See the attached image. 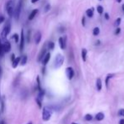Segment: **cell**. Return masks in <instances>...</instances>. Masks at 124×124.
Returning <instances> with one entry per match:
<instances>
[{
    "mask_svg": "<svg viewBox=\"0 0 124 124\" xmlns=\"http://www.w3.org/2000/svg\"><path fill=\"white\" fill-rule=\"evenodd\" d=\"M96 9H97V12L99 13V15H102V14H103L104 8H103L102 6H101V5H98L97 8H96Z\"/></svg>",
    "mask_w": 124,
    "mask_h": 124,
    "instance_id": "cb8c5ba5",
    "label": "cell"
},
{
    "mask_svg": "<svg viewBox=\"0 0 124 124\" xmlns=\"http://www.w3.org/2000/svg\"><path fill=\"white\" fill-rule=\"evenodd\" d=\"M122 9H123V12L124 13V3H123V5H122Z\"/></svg>",
    "mask_w": 124,
    "mask_h": 124,
    "instance_id": "ab89813d",
    "label": "cell"
},
{
    "mask_svg": "<svg viewBox=\"0 0 124 124\" xmlns=\"http://www.w3.org/2000/svg\"><path fill=\"white\" fill-rule=\"evenodd\" d=\"M0 124H4V122H3V121H1V122H0Z\"/></svg>",
    "mask_w": 124,
    "mask_h": 124,
    "instance_id": "7bdbcfd3",
    "label": "cell"
},
{
    "mask_svg": "<svg viewBox=\"0 0 124 124\" xmlns=\"http://www.w3.org/2000/svg\"><path fill=\"white\" fill-rule=\"evenodd\" d=\"M47 45L44 44V46H43L42 49L41 50L40 53H39L38 57H37V62H42L43 58H45V56L46 55V50H47Z\"/></svg>",
    "mask_w": 124,
    "mask_h": 124,
    "instance_id": "8992f818",
    "label": "cell"
},
{
    "mask_svg": "<svg viewBox=\"0 0 124 124\" xmlns=\"http://www.w3.org/2000/svg\"><path fill=\"white\" fill-rule=\"evenodd\" d=\"M121 21H122V19L121 18H117L114 22V26L117 27V28H118V27H119V25H120V24H121Z\"/></svg>",
    "mask_w": 124,
    "mask_h": 124,
    "instance_id": "44dd1931",
    "label": "cell"
},
{
    "mask_svg": "<svg viewBox=\"0 0 124 124\" xmlns=\"http://www.w3.org/2000/svg\"><path fill=\"white\" fill-rule=\"evenodd\" d=\"M12 38L15 39V42H16V43H18V42H19V36L17 35V34H15V35H13Z\"/></svg>",
    "mask_w": 124,
    "mask_h": 124,
    "instance_id": "f1b7e54d",
    "label": "cell"
},
{
    "mask_svg": "<svg viewBox=\"0 0 124 124\" xmlns=\"http://www.w3.org/2000/svg\"><path fill=\"white\" fill-rule=\"evenodd\" d=\"M66 75H67V78L69 80H71L73 78V76H74V71H73V68H71V67H68V68H66Z\"/></svg>",
    "mask_w": 124,
    "mask_h": 124,
    "instance_id": "52a82bcc",
    "label": "cell"
},
{
    "mask_svg": "<svg viewBox=\"0 0 124 124\" xmlns=\"http://www.w3.org/2000/svg\"><path fill=\"white\" fill-rule=\"evenodd\" d=\"M50 58H51V53L47 52L46 56H45V58H43L42 62H41V63H42V64L44 65V66H46V65L47 64L48 62H49V60H50Z\"/></svg>",
    "mask_w": 124,
    "mask_h": 124,
    "instance_id": "4fadbf2b",
    "label": "cell"
},
{
    "mask_svg": "<svg viewBox=\"0 0 124 124\" xmlns=\"http://www.w3.org/2000/svg\"><path fill=\"white\" fill-rule=\"evenodd\" d=\"M5 20V18L3 16H0V24H2Z\"/></svg>",
    "mask_w": 124,
    "mask_h": 124,
    "instance_id": "836d02e7",
    "label": "cell"
},
{
    "mask_svg": "<svg viewBox=\"0 0 124 124\" xmlns=\"http://www.w3.org/2000/svg\"><path fill=\"white\" fill-rule=\"evenodd\" d=\"M27 124H33V123H32V122H29V123H27Z\"/></svg>",
    "mask_w": 124,
    "mask_h": 124,
    "instance_id": "ee69618b",
    "label": "cell"
},
{
    "mask_svg": "<svg viewBox=\"0 0 124 124\" xmlns=\"http://www.w3.org/2000/svg\"><path fill=\"white\" fill-rule=\"evenodd\" d=\"M58 43H59L60 48L62 50H64L66 48V44H67V37H59L58 39Z\"/></svg>",
    "mask_w": 124,
    "mask_h": 124,
    "instance_id": "ba28073f",
    "label": "cell"
},
{
    "mask_svg": "<svg viewBox=\"0 0 124 124\" xmlns=\"http://www.w3.org/2000/svg\"><path fill=\"white\" fill-rule=\"evenodd\" d=\"M50 8H51V5H50L49 3H47V4L46 5V7H45V8H44V12H45V13H47V12L50 10Z\"/></svg>",
    "mask_w": 124,
    "mask_h": 124,
    "instance_id": "4316f807",
    "label": "cell"
},
{
    "mask_svg": "<svg viewBox=\"0 0 124 124\" xmlns=\"http://www.w3.org/2000/svg\"><path fill=\"white\" fill-rule=\"evenodd\" d=\"M25 34H24V30H21V33H20V51H23L24 46H25Z\"/></svg>",
    "mask_w": 124,
    "mask_h": 124,
    "instance_id": "9c48e42d",
    "label": "cell"
},
{
    "mask_svg": "<svg viewBox=\"0 0 124 124\" xmlns=\"http://www.w3.org/2000/svg\"><path fill=\"white\" fill-rule=\"evenodd\" d=\"M38 1H39V0H31V3H36V2H38Z\"/></svg>",
    "mask_w": 124,
    "mask_h": 124,
    "instance_id": "f35d334b",
    "label": "cell"
},
{
    "mask_svg": "<svg viewBox=\"0 0 124 124\" xmlns=\"http://www.w3.org/2000/svg\"><path fill=\"white\" fill-rule=\"evenodd\" d=\"M20 61H21V58H20V57H18V58H16L15 61L12 63V67H13L14 68H17V66H18L19 63H20Z\"/></svg>",
    "mask_w": 124,
    "mask_h": 124,
    "instance_id": "9a60e30c",
    "label": "cell"
},
{
    "mask_svg": "<svg viewBox=\"0 0 124 124\" xmlns=\"http://www.w3.org/2000/svg\"><path fill=\"white\" fill-rule=\"evenodd\" d=\"M104 117H105V115H104V113H102V112H99L95 115L96 121H102V120L104 119Z\"/></svg>",
    "mask_w": 124,
    "mask_h": 124,
    "instance_id": "d6986e66",
    "label": "cell"
},
{
    "mask_svg": "<svg viewBox=\"0 0 124 124\" xmlns=\"http://www.w3.org/2000/svg\"><path fill=\"white\" fill-rule=\"evenodd\" d=\"M41 33L40 31H38V32H36V33L35 34V36H34V40H35V43L36 45H38L39 43H40V41L41 40Z\"/></svg>",
    "mask_w": 124,
    "mask_h": 124,
    "instance_id": "8fae6325",
    "label": "cell"
},
{
    "mask_svg": "<svg viewBox=\"0 0 124 124\" xmlns=\"http://www.w3.org/2000/svg\"><path fill=\"white\" fill-rule=\"evenodd\" d=\"M51 117V111L48 109V107H45L43 109V111H42V119L43 121L45 122H47L50 120Z\"/></svg>",
    "mask_w": 124,
    "mask_h": 124,
    "instance_id": "5b68a950",
    "label": "cell"
},
{
    "mask_svg": "<svg viewBox=\"0 0 124 124\" xmlns=\"http://www.w3.org/2000/svg\"><path fill=\"white\" fill-rule=\"evenodd\" d=\"M27 63V56L26 55H24L23 57L21 58V61H20V64L22 65V66H24V65H25Z\"/></svg>",
    "mask_w": 124,
    "mask_h": 124,
    "instance_id": "ffe728a7",
    "label": "cell"
},
{
    "mask_svg": "<svg viewBox=\"0 0 124 124\" xmlns=\"http://www.w3.org/2000/svg\"><path fill=\"white\" fill-rule=\"evenodd\" d=\"M117 2V3H122V1H123V0H116Z\"/></svg>",
    "mask_w": 124,
    "mask_h": 124,
    "instance_id": "b9f144b4",
    "label": "cell"
},
{
    "mask_svg": "<svg viewBox=\"0 0 124 124\" xmlns=\"http://www.w3.org/2000/svg\"><path fill=\"white\" fill-rule=\"evenodd\" d=\"M117 114L119 117H124V109H120Z\"/></svg>",
    "mask_w": 124,
    "mask_h": 124,
    "instance_id": "83f0119b",
    "label": "cell"
},
{
    "mask_svg": "<svg viewBox=\"0 0 124 124\" xmlns=\"http://www.w3.org/2000/svg\"><path fill=\"white\" fill-rule=\"evenodd\" d=\"M3 53L4 52H3V44H2L1 41H0V57H1Z\"/></svg>",
    "mask_w": 124,
    "mask_h": 124,
    "instance_id": "f546056e",
    "label": "cell"
},
{
    "mask_svg": "<svg viewBox=\"0 0 124 124\" xmlns=\"http://www.w3.org/2000/svg\"><path fill=\"white\" fill-rule=\"evenodd\" d=\"M95 86H96V89H97L98 91L101 90V89H102V82H101V80L100 78H98L97 80H96Z\"/></svg>",
    "mask_w": 124,
    "mask_h": 124,
    "instance_id": "5bb4252c",
    "label": "cell"
},
{
    "mask_svg": "<svg viewBox=\"0 0 124 124\" xmlns=\"http://www.w3.org/2000/svg\"><path fill=\"white\" fill-rule=\"evenodd\" d=\"M119 124H124V119H122L119 121Z\"/></svg>",
    "mask_w": 124,
    "mask_h": 124,
    "instance_id": "74e56055",
    "label": "cell"
},
{
    "mask_svg": "<svg viewBox=\"0 0 124 124\" xmlns=\"http://www.w3.org/2000/svg\"><path fill=\"white\" fill-rule=\"evenodd\" d=\"M3 52L7 53L9 52L10 50H11V45H10V42L8 41H6L3 44Z\"/></svg>",
    "mask_w": 124,
    "mask_h": 124,
    "instance_id": "30bf717a",
    "label": "cell"
},
{
    "mask_svg": "<svg viewBox=\"0 0 124 124\" xmlns=\"http://www.w3.org/2000/svg\"><path fill=\"white\" fill-rule=\"evenodd\" d=\"M1 74H2V68H1V66H0V76H1Z\"/></svg>",
    "mask_w": 124,
    "mask_h": 124,
    "instance_id": "60d3db41",
    "label": "cell"
},
{
    "mask_svg": "<svg viewBox=\"0 0 124 124\" xmlns=\"http://www.w3.org/2000/svg\"><path fill=\"white\" fill-rule=\"evenodd\" d=\"M100 1H101V0H100Z\"/></svg>",
    "mask_w": 124,
    "mask_h": 124,
    "instance_id": "bcb514c9",
    "label": "cell"
},
{
    "mask_svg": "<svg viewBox=\"0 0 124 124\" xmlns=\"http://www.w3.org/2000/svg\"><path fill=\"white\" fill-rule=\"evenodd\" d=\"M94 8H88L86 10V15H87L89 18H92L94 16Z\"/></svg>",
    "mask_w": 124,
    "mask_h": 124,
    "instance_id": "2e32d148",
    "label": "cell"
},
{
    "mask_svg": "<svg viewBox=\"0 0 124 124\" xmlns=\"http://www.w3.org/2000/svg\"><path fill=\"white\" fill-rule=\"evenodd\" d=\"M5 9H6L8 17L12 18V16L15 15V1L14 0H8L6 3V4H5Z\"/></svg>",
    "mask_w": 124,
    "mask_h": 124,
    "instance_id": "6da1fadb",
    "label": "cell"
},
{
    "mask_svg": "<svg viewBox=\"0 0 124 124\" xmlns=\"http://www.w3.org/2000/svg\"><path fill=\"white\" fill-rule=\"evenodd\" d=\"M36 81H37V87H38V90L41 91L42 90V89H41V81H40V78H39V76L36 78Z\"/></svg>",
    "mask_w": 124,
    "mask_h": 124,
    "instance_id": "484cf974",
    "label": "cell"
},
{
    "mask_svg": "<svg viewBox=\"0 0 124 124\" xmlns=\"http://www.w3.org/2000/svg\"><path fill=\"white\" fill-rule=\"evenodd\" d=\"M100 34V28L99 27H95L94 30H93V35L94 36H98Z\"/></svg>",
    "mask_w": 124,
    "mask_h": 124,
    "instance_id": "603a6c76",
    "label": "cell"
},
{
    "mask_svg": "<svg viewBox=\"0 0 124 124\" xmlns=\"http://www.w3.org/2000/svg\"><path fill=\"white\" fill-rule=\"evenodd\" d=\"M114 76H115V73H109V74L106 75V80H105L106 89H108V88H109V81H110V80H111V79H112Z\"/></svg>",
    "mask_w": 124,
    "mask_h": 124,
    "instance_id": "7c38bea8",
    "label": "cell"
},
{
    "mask_svg": "<svg viewBox=\"0 0 124 124\" xmlns=\"http://www.w3.org/2000/svg\"><path fill=\"white\" fill-rule=\"evenodd\" d=\"M93 119V117L91 114H86L85 117H84V120L85 121H91Z\"/></svg>",
    "mask_w": 124,
    "mask_h": 124,
    "instance_id": "d4e9b609",
    "label": "cell"
},
{
    "mask_svg": "<svg viewBox=\"0 0 124 124\" xmlns=\"http://www.w3.org/2000/svg\"><path fill=\"white\" fill-rule=\"evenodd\" d=\"M81 57L84 62H86V58H87V50L85 48H83L81 50Z\"/></svg>",
    "mask_w": 124,
    "mask_h": 124,
    "instance_id": "ac0fdd59",
    "label": "cell"
},
{
    "mask_svg": "<svg viewBox=\"0 0 124 124\" xmlns=\"http://www.w3.org/2000/svg\"><path fill=\"white\" fill-rule=\"evenodd\" d=\"M105 18H106V20H108L110 19V16H109V15H108L107 13H105Z\"/></svg>",
    "mask_w": 124,
    "mask_h": 124,
    "instance_id": "e575fe53",
    "label": "cell"
},
{
    "mask_svg": "<svg viewBox=\"0 0 124 124\" xmlns=\"http://www.w3.org/2000/svg\"><path fill=\"white\" fill-rule=\"evenodd\" d=\"M36 102H37V105H38L39 108H41V101H40L39 99H36Z\"/></svg>",
    "mask_w": 124,
    "mask_h": 124,
    "instance_id": "1f68e13d",
    "label": "cell"
},
{
    "mask_svg": "<svg viewBox=\"0 0 124 124\" xmlns=\"http://www.w3.org/2000/svg\"><path fill=\"white\" fill-rule=\"evenodd\" d=\"M37 13H38V9H33L32 10V12L30 13V15H29V20H32L34 18L36 17V15H37Z\"/></svg>",
    "mask_w": 124,
    "mask_h": 124,
    "instance_id": "e0dca14e",
    "label": "cell"
},
{
    "mask_svg": "<svg viewBox=\"0 0 124 124\" xmlns=\"http://www.w3.org/2000/svg\"><path fill=\"white\" fill-rule=\"evenodd\" d=\"M10 30H11V25H10V21L9 20H7L6 24H5L4 27H3V30H2V37L3 39H6V37L8 36V35L9 34Z\"/></svg>",
    "mask_w": 124,
    "mask_h": 124,
    "instance_id": "7a4b0ae2",
    "label": "cell"
},
{
    "mask_svg": "<svg viewBox=\"0 0 124 124\" xmlns=\"http://www.w3.org/2000/svg\"><path fill=\"white\" fill-rule=\"evenodd\" d=\"M120 32H121V29L118 27V28H117V30H115V35H119Z\"/></svg>",
    "mask_w": 124,
    "mask_h": 124,
    "instance_id": "4dcf8cb0",
    "label": "cell"
},
{
    "mask_svg": "<svg viewBox=\"0 0 124 124\" xmlns=\"http://www.w3.org/2000/svg\"><path fill=\"white\" fill-rule=\"evenodd\" d=\"M15 54H12V56H11V61H12V63H13L14 61L15 60Z\"/></svg>",
    "mask_w": 124,
    "mask_h": 124,
    "instance_id": "d590c367",
    "label": "cell"
},
{
    "mask_svg": "<svg viewBox=\"0 0 124 124\" xmlns=\"http://www.w3.org/2000/svg\"><path fill=\"white\" fill-rule=\"evenodd\" d=\"M71 124H78V123H72Z\"/></svg>",
    "mask_w": 124,
    "mask_h": 124,
    "instance_id": "f6af8a7d",
    "label": "cell"
},
{
    "mask_svg": "<svg viewBox=\"0 0 124 124\" xmlns=\"http://www.w3.org/2000/svg\"><path fill=\"white\" fill-rule=\"evenodd\" d=\"M47 47H48V49H49V50H53V49H54V47H55L54 42H52V41H49V42H48V44H47Z\"/></svg>",
    "mask_w": 124,
    "mask_h": 124,
    "instance_id": "7402d4cb",
    "label": "cell"
},
{
    "mask_svg": "<svg viewBox=\"0 0 124 124\" xmlns=\"http://www.w3.org/2000/svg\"><path fill=\"white\" fill-rule=\"evenodd\" d=\"M63 62H64V57L62 54H58L54 60V68H59L63 64Z\"/></svg>",
    "mask_w": 124,
    "mask_h": 124,
    "instance_id": "3957f363",
    "label": "cell"
},
{
    "mask_svg": "<svg viewBox=\"0 0 124 124\" xmlns=\"http://www.w3.org/2000/svg\"><path fill=\"white\" fill-rule=\"evenodd\" d=\"M22 4H23V0H19L18 3H17V6L15 7V15H14L15 20H19V19H20L21 10H22Z\"/></svg>",
    "mask_w": 124,
    "mask_h": 124,
    "instance_id": "277c9868",
    "label": "cell"
},
{
    "mask_svg": "<svg viewBox=\"0 0 124 124\" xmlns=\"http://www.w3.org/2000/svg\"><path fill=\"white\" fill-rule=\"evenodd\" d=\"M82 25L83 26H85V17H82Z\"/></svg>",
    "mask_w": 124,
    "mask_h": 124,
    "instance_id": "d6a6232c",
    "label": "cell"
},
{
    "mask_svg": "<svg viewBox=\"0 0 124 124\" xmlns=\"http://www.w3.org/2000/svg\"><path fill=\"white\" fill-rule=\"evenodd\" d=\"M30 30H29V31H28V36H27V41H28V42H29V41H30Z\"/></svg>",
    "mask_w": 124,
    "mask_h": 124,
    "instance_id": "8d00e7d4",
    "label": "cell"
}]
</instances>
